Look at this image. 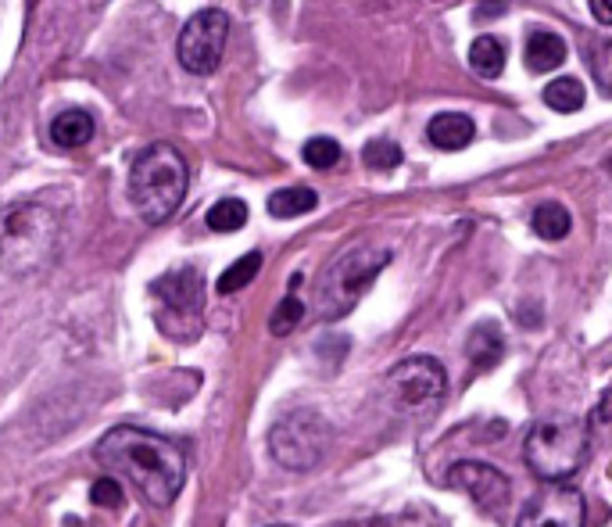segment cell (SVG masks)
<instances>
[{
    "label": "cell",
    "mask_w": 612,
    "mask_h": 527,
    "mask_svg": "<svg viewBox=\"0 0 612 527\" xmlns=\"http://www.w3.org/2000/svg\"><path fill=\"white\" fill-rule=\"evenodd\" d=\"M362 161L370 169L376 172H390V169H398L401 166V147L394 144V141H384V137H376L362 147Z\"/></svg>",
    "instance_id": "obj_22"
},
{
    "label": "cell",
    "mask_w": 612,
    "mask_h": 527,
    "mask_svg": "<svg viewBox=\"0 0 612 527\" xmlns=\"http://www.w3.org/2000/svg\"><path fill=\"white\" fill-rule=\"evenodd\" d=\"M384 391H387V399L398 413L419 416V413H430L433 405L444 399L447 373H444V367L438 359L412 356V359H401L398 367L387 373Z\"/></svg>",
    "instance_id": "obj_8"
},
{
    "label": "cell",
    "mask_w": 612,
    "mask_h": 527,
    "mask_svg": "<svg viewBox=\"0 0 612 527\" xmlns=\"http://www.w3.org/2000/svg\"><path fill=\"white\" fill-rule=\"evenodd\" d=\"M591 421H594V427H602L605 435L612 438V388L605 391L602 399H598V405H594V416H591Z\"/></svg>",
    "instance_id": "obj_27"
},
{
    "label": "cell",
    "mask_w": 612,
    "mask_h": 527,
    "mask_svg": "<svg viewBox=\"0 0 612 527\" xmlns=\"http://www.w3.org/2000/svg\"><path fill=\"white\" fill-rule=\"evenodd\" d=\"M591 15L598 25H612V0H591Z\"/></svg>",
    "instance_id": "obj_28"
},
{
    "label": "cell",
    "mask_w": 612,
    "mask_h": 527,
    "mask_svg": "<svg viewBox=\"0 0 612 527\" xmlns=\"http://www.w3.org/2000/svg\"><path fill=\"white\" fill-rule=\"evenodd\" d=\"M319 205V198L311 187H283L269 198V215L272 220H297V215H308Z\"/></svg>",
    "instance_id": "obj_17"
},
{
    "label": "cell",
    "mask_w": 612,
    "mask_h": 527,
    "mask_svg": "<svg viewBox=\"0 0 612 527\" xmlns=\"http://www.w3.org/2000/svg\"><path fill=\"white\" fill-rule=\"evenodd\" d=\"M258 269H262V251H248V255H240V259L234 266H226L223 269V277H219V291L223 294H234L240 288H248V283L258 277Z\"/></svg>",
    "instance_id": "obj_21"
},
{
    "label": "cell",
    "mask_w": 612,
    "mask_h": 527,
    "mask_svg": "<svg viewBox=\"0 0 612 527\" xmlns=\"http://www.w3.org/2000/svg\"><path fill=\"white\" fill-rule=\"evenodd\" d=\"M93 459L107 470V478L129 481L144 495V503H151L155 509L172 506L186 481L183 452L169 438L144 427H112L98 441Z\"/></svg>",
    "instance_id": "obj_1"
},
{
    "label": "cell",
    "mask_w": 612,
    "mask_h": 527,
    "mask_svg": "<svg viewBox=\"0 0 612 527\" xmlns=\"http://www.w3.org/2000/svg\"><path fill=\"white\" fill-rule=\"evenodd\" d=\"M544 104L555 108V112H563V115H574L583 108V83L574 76H559V79H552L548 87H544Z\"/></svg>",
    "instance_id": "obj_19"
},
{
    "label": "cell",
    "mask_w": 612,
    "mask_h": 527,
    "mask_svg": "<svg viewBox=\"0 0 612 527\" xmlns=\"http://www.w3.org/2000/svg\"><path fill=\"white\" fill-rule=\"evenodd\" d=\"M190 187V169L172 144H151L129 169V198L144 223H166L180 212Z\"/></svg>",
    "instance_id": "obj_3"
},
{
    "label": "cell",
    "mask_w": 612,
    "mask_h": 527,
    "mask_svg": "<svg viewBox=\"0 0 612 527\" xmlns=\"http://www.w3.org/2000/svg\"><path fill=\"white\" fill-rule=\"evenodd\" d=\"M469 65H473L476 76L498 79L501 72H506V44H501V40L491 36V33L476 36L469 44Z\"/></svg>",
    "instance_id": "obj_16"
},
{
    "label": "cell",
    "mask_w": 612,
    "mask_h": 527,
    "mask_svg": "<svg viewBox=\"0 0 612 527\" xmlns=\"http://www.w3.org/2000/svg\"><path fill=\"white\" fill-rule=\"evenodd\" d=\"M50 141L61 147V152H76L93 141V115L83 108H68L50 123Z\"/></svg>",
    "instance_id": "obj_14"
},
{
    "label": "cell",
    "mask_w": 612,
    "mask_h": 527,
    "mask_svg": "<svg viewBox=\"0 0 612 527\" xmlns=\"http://www.w3.org/2000/svg\"><path fill=\"white\" fill-rule=\"evenodd\" d=\"M583 456H588V424L563 416V421H541L526 430L523 459L541 481L559 484L577 474Z\"/></svg>",
    "instance_id": "obj_5"
},
{
    "label": "cell",
    "mask_w": 612,
    "mask_h": 527,
    "mask_svg": "<svg viewBox=\"0 0 612 527\" xmlns=\"http://www.w3.org/2000/svg\"><path fill=\"white\" fill-rule=\"evenodd\" d=\"M447 484L458 489L462 495H469L476 506L484 513H491V517H501V513L509 509V498H512V484L509 478L501 474V470L487 467V463H455L447 470Z\"/></svg>",
    "instance_id": "obj_11"
},
{
    "label": "cell",
    "mask_w": 612,
    "mask_h": 527,
    "mask_svg": "<svg viewBox=\"0 0 612 527\" xmlns=\"http://www.w3.org/2000/svg\"><path fill=\"white\" fill-rule=\"evenodd\" d=\"M229 40V19L223 8H201L194 19H190L180 40H175V58L186 72L194 76H212L219 69L223 51Z\"/></svg>",
    "instance_id": "obj_9"
},
{
    "label": "cell",
    "mask_w": 612,
    "mask_h": 527,
    "mask_svg": "<svg viewBox=\"0 0 612 527\" xmlns=\"http://www.w3.org/2000/svg\"><path fill=\"white\" fill-rule=\"evenodd\" d=\"M583 495L574 484H544L523 506L515 527H583Z\"/></svg>",
    "instance_id": "obj_10"
},
{
    "label": "cell",
    "mask_w": 612,
    "mask_h": 527,
    "mask_svg": "<svg viewBox=\"0 0 612 527\" xmlns=\"http://www.w3.org/2000/svg\"><path fill=\"white\" fill-rule=\"evenodd\" d=\"M588 61H591V76L598 90H602L605 98H612V40H594Z\"/></svg>",
    "instance_id": "obj_23"
},
{
    "label": "cell",
    "mask_w": 612,
    "mask_h": 527,
    "mask_svg": "<svg viewBox=\"0 0 612 527\" xmlns=\"http://www.w3.org/2000/svg\"><path fill=\"white\" fill-rule=\"evenodd\" d=\"M602 166H605V172L612 176V155H605V161H602Z\"/></svg>",
    "instance_id": "obj_30"
},
{
    "label": "cell",
    "mask_w": 612,
    "mask_h": 527,
    "mask_svg": "<svg viewBox=\"0 0 612 527\" xmlns=\"http://www.w3.org/2000/svg\"><path fill=\"white\" fill-rule=\"evenodd\" d=\"M90 503L93 506H104V509H118L122 503H126V495H122V484L115 478H101L90 489Z\"/></svg>",
    "instance_id": "obj_26"
},
{
    "label": "cell",
    "mask_w": 612,
    "mask_h": 527,
    "mask_svg": "<svg viewBox=\"0 0 612 527\" xmlns=\"http://www.w3.org/2000/svg\"><path fill=\"white\" fill-rule=\"evenodd\" d=\"M530 226H534V234L541 240H563L569 234V226H574V220H569L566 205H559V201H544V205L534 209Z\"/></svg>",
    "instance_id": "obj_18"
},
{
    "label": "cell",
    "mask_w": 612,
    "mask_h": 527,
    "mask_svg": "<svg viewBox=\"0 0 612 527\" xmlns=\"http://www.w3.org/2000/svg\"><path fill=\"white\" fill-rule=\"evenodd\" d=\"M58 215L39 201H15L0 209V266L11 277L39 273L58 251Z\"/></svg>",
    "instance_id": "obj_2"
},
{
    "label": "cell",
    "mask_w": 612,
    "mask_h": 527,
    "mask_svg": "<svg viewBox=\"0 0 612 527\" xmlns=\"http://www.w3.org/2000/svg\"><path fill=\"white\" fill-rule=\"evenodd\" d=\"M330 445V424L316 410H294L280 416L276 427L269 430V452L280 467L287 470H311L319 467Z\"/></svg>",
    "instance_id": "obj_7"
},
{
    "label": "cell",
    "mask_w": 612,
    "mask_h": 527,
    "mask_svg": "<svg viewBox=\"0 0 612 527\" xmlns=\"http://www.w3.org/2000/svg\"><path fill=\"white\" fill-rule=\"evenodd\" d=\"M305 316V305L297 302V294H287L280 305H276V313L269 316V334H276V337H287L297 323H302Z\"/></svg>",
    "instance_id": "obj_25"
},
{
    "label": "cell",
    "mask_w": 612,
    "mask_h": 527,
    "mask_svg": "<svg viewBox=\"0 0 612 527\" xmlns=\"http://www.w3.org/2000/svg\"><path fill=\"white\" fill-rule=\"evenodd\" d=\"M466 356H469V362H473L476 370H491L495 362L506 356V341H501L498 323H491V319L476 323V327L469 330Z\"/></svg>",
    "instance_id": "obj_15"
},
{
    "label": "cell",
    "mask_w": 612,
    "mask_h": 527,
    "mask_svg": "<svg viewBox=\"0 0 612 527\" xmlns=\"http://www.w3.org/2000/svg\"><path fill=\"white\" fill-rule=\"evenodd\" d=\"M151 302H155V323L161 334H169L172 341H194L201 330V309H204V280L194 266H180L172 273L158 277L151 283Z\"/></svg>",
    "instance_id": "obj_6"
},
{
    "label": "cell",
    "mask_w": 612,
    "mask_h": 527,
    "mask_svg": "<svg viewBox=\"0 0 612 527\" xmlns=\"http://www.w3.org/2000/svg\"><path fill=\"white\" fill-rule=\"evenodd\" d=\"M272 527H287V524H272Z\"/></svg>",
    "instance_id": "obj_31"
},
{
    "label": "cell",
    "mask_w": 612,
    "mask_h": 527,
    "mask_svg": "<svg viewBox=\"0 0 612 527\" xmlns=\"http://www.w3.org/2000/svg\"><path fill=\"white\" fill-rule=\"evenodd\" d=\"M526 69L530 72H555L566 61V40L548 30H534L526 36Z\"/></svg>",
    "instance_id": "obj_13"
},
{
    "label": "cell",
    "mask_w": 612,
    "mask_h": 527,
    "mask_svg": "<svg viewBox=\"0 0 612 527\" xmlns=\"http://www.w3.org/2000/svg\"><path fill=\"white\" fill-rule=\"evenodd\" d=\"M390 262L387 248H370L359 245L344 251L340 259H333L322 269V280L316 288V309L326 319H340L348 316L351 309L359 305V299L373 288V280L384 273Z\"/></svg>",
    "instance_id": "obj_4"
},
{
    "label": "cell",
    "mask_w": 612,
    "mask_h": 527,
    "mask_svg": "<svg viewBox=\"0 0 612 527\" xmlns=\"http://www.w3.org/2000/svg\"><path fill=\"white\" fill-rule=\"evenodd\" d=\"M427 141L441 152H462L476 141V126L469 115L462 112H441L427 123Z\"/></svg>",
    "instance_id": "obj_12"
},
{
    "label": "cell",
    "mask_w": 612,
    "mask_h": 527,
    "mask_svg": "<svg viewBox=\"0 0 612 527\" xmlns=\"http://www.w3.org/2000/svg\"><path fill=\"white\" fill-rule=\"evenodd\" d=\"M476 15H480V19H487V15H506V8H480Z\"/></svg>",
    "instance_id": "obj_29"
},
{
    "label": "cell",
    "mask_w": 612,
    "mask_h": 527,
    "mask_svg": "<svg viewBox=\"0 0 612 527\" xmlns=\"http://www.w3.org/2000/svg\"><path fill=\"white\" fill-rule=\"evenodd\" d=\"M243 223H248V205L240 198H223L208 209V226L215 234H237Z\"/></svg>",
    "instance_id": "obj_20"
},
{
    "label": "cell",
    "mask_w": 612,
    "mask_h": 527,
    "mask_svg": "<svg viewBox=\"0 0 612 527\" xmlns=\"http://www.w3.org/2000/svg\"><path fill=\"white\" fill-rule=\"evenodd\" d=\"M340 144L333 137H311L305 147H302V158L308 161L311 169H333L337 161H340Z\"/></svg>",
    "instance_id": "obj_24"
}]
</instances>
